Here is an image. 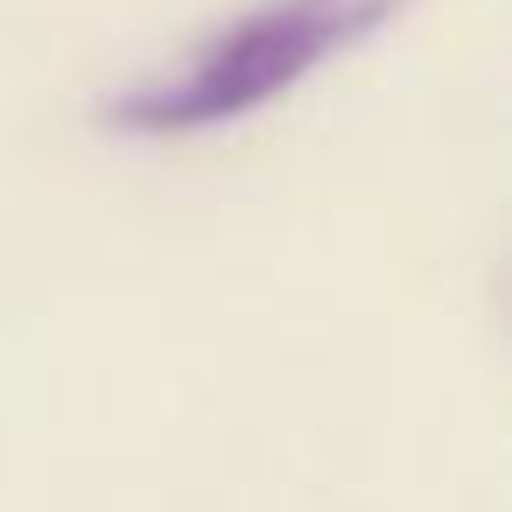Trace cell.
Wrapping results in <instances>:
<instances>
[{
    "instance_id": "obj_1",
    "label": "cell",
    "mask_w": 512,
    "mask_h": 512,
    "mask_svg": "<svg viewBox=\"0 0 512 512\" xmlns=\"http://www.w3.org/2000/svg\"><path fill=\"white\" fill-rule=\"evenodd\" d=\"M407 8L414 0H260V8L232 15L225 29H211L183 64L120 92L106 106V120L120 134H148V141L239 127V120L267 113L274 99H288L295 85H309L323 64L365 50Z\"/></svg>"
}]
</instances>
